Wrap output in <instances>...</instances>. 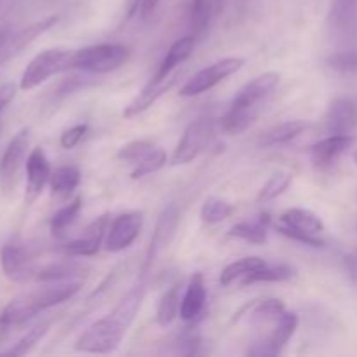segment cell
Instances as JSON below:
<instances>
[{
    "label": "cell",
    "mask_w": 357,
    "mask_h": 357,
    "mask_svg": "<svg viewBox=\"0 0 357 357\" xmlns=\"http://www.w3.org/2000/svg\"><path fill=\"white\" fill-rule=\"evenodd\" d=\"M80 183V171L75 166H59L56 167L49 178L51 192L56 197H66L72 194Z\"/></svg>",
    "instance_id": "obj_23"
},
{
    "label": "cell",
    "mask_w": 357,
    "mask_h": 357,
    "mask_svg": "<svg viewBox=\"0 0 357 357\" xmlns=\"http://www.w3.org/2000/svg\"><path fill=\"white\" fill-rule=\"evenodd\" d=\"M284 312V303L281 300L268 298L264 300V302H258L255 305L253 312L250 314V321L253 324H265L271 323V321H278Z\"/></svg>",
    "instance_id": "obj_32"
},
{
    "label": "cell",
    "mask_w": 357,
    "mask_h": 357,
    "mask_svg": "<svg viewBox=\"0 0 357 357\" xmlns=\"http://www.w3.org/2000/svg\"><path fill=\"white\" fill-rule=\"evenodd\" d=\"M166 152L160 149H153L152 152L146 157H143L139 162H136V167L132 169L131 178L132 180H138V178L146 176V174L157 173L159 169H162L166 166Z\"/></svg>",
    "instance_id": "obj_35"
},
{
    "label": "cell",
    "mask_w": 357,
    "mask_h": 357,
    "mask_svg": "<svg viewBox=\"0 0 357 357\" xmlns=\"http://www.w3.org/2000/svg\"><path fill=\"white\" fill-rule=\"evenodd\" d=\"M129 58V51L122 44H98L72 51L70 70H84L91 73H110L121 68Z\"/></svg>",
    "instance_id": "obj_3"
},
{
    "label": "cell",
    "mask_w": 357,
    "mask_h": 357,
    "mask_svg": "<svg viewBox=\"0 0 357 357\" xmlns=\"http://www.w3.org/2000/svg\"><path fill=\"white\" fill-rule=\"evenodd\" d=\"M153 149H155V146H153L150 142H146V139H136V142H131L128 143V145L122 146V149L119 150L117 155L119 159L136 164L139 162L143 157L149 155Z\"/></svg>",
    "instance_id": "obj_38"
},
{
    "label": "cell",
    "mask_w": 357,
    "mask_h": 357,
    "mask_svg": "<svg viewBox=\"0 0 357 357\" xmlns=\"http://www.w3.org/2000/svg\"><path fill=\"white\" fill-rule=\"evenodd\" d=\"M128 326L115 319L108 314L103 319L91 324L77 340L75 349L80 352H91V354H108L119 347L124 338Z\"/></svg>",
    "instance_id": "obj_4"
},
{
    "label": "cell",
    "mask_w": 357,
    "mask_h": 357,
    "mask_svg": "<svg viewBox=\"0 0 357 357\" xmlns=\"http://www.w3.org/2000/svg\"><path fill=\"white\" fill-rule=\"evenodd\" d=\"M215 10V0H190L188 6V26L195 38L201 37L211 21Z\"/></svg>",
    "instance_id": "obj_24"
},
{
    "label": "cell",
    "mask_w": 357,
    "mask_h": 357,
    "mask_svg": "<svg viewBox=\"0 0 357 357\" xmlns=\"http://www.w3.org/2000/svg\"><path fill=\"white\" fill-rule=\"evenodd\" d=\"M243 65V58H225L216 63H211V65L199 70L192 79L187 80V84L180 89V96H197V94L206 93V91L213 89L216 84L225 80L227 77L239 72Z\"/></svg>",
    "instance_id": "obj_8"
},
{
    "label": "cell",
    "mask_w": 357,
    "mask_h": 357,
    "mask_svg": "<svg viewBox=\"0 0 357 357\" xmlns=\"http://www.w3.org/2000/svg\"><path fill=\"white\" fill-rule=\"evenodd\" d=\"M291 278H295V268L289 267V265L265 264L261 268L248 274L246 278L243 279V284H255V282H282L289 281Z\"/></svg>",
    "instance_id": "obj_25"
},
{
    "label": "cell",
    "mask_w": 357,
    "mask_h": 357,
    "mask_svg": "<svg viewBox=\"0 0 357 357\" xmlns=\"http://www.w3.org/2000/svg\"><path fill=\"white\" fill-rule=\"evenodd\" d=\"M180 75V72H171L169 75L166 77H153V80H150V82L143 87L142 93L124 108V114L122 115H124L126 119H131L135 117V115L145 112L146 108L152 107L159 98H162L164 94L178 82Z\"/></svg>",
    "instance_id": "obj_13"
},
{
    "label": "cell",
    "mask_w": 357,
    "mask_h": 357,
    "mask_svg": "<svg viewBox=\"0 0 357 357\" xmlns=\"http://www.w3.org/2000/svg\"><path fill=\"white\" fill-rule=\"evenodd\" d=\"M3 2V0H0V3H2Z\"/></svg>",
    "instance_id": "obj_46"
},
{
    "label": "cell",
    "mask_w": 357,
    "mask_h": 357,
    "mask_svg": "<svg viewBox=\"0 0 357 357\" xmlns=\"http://www.w3.org/2000/svg\"><path fill=\"white\" fill-rule=\"evenodd\" d=\"M84 267L75 264H51L47 267L35 268L33 281L40 282H58L65 281V279L73 278V275L82 274Z\"/></svg>",
    "instance_id": "obj_28"
},
{
    "label": "cell",
    "mask_w": 357,
    "mask_h": 357,
    "mask_svg": "<svg viewBox=\"0 0 357 357\" xmlns=\"http://www.w3.org/2000/svg\"><path fill=\"white\" fill-rule=\"evenodd\" d=\"M279 223L289 229L300 230L305 234H314V236H321L324 232V223L316 213L310 209L303 208H291L286 209L281 216H279Z\"/></svg>",
    "instance_id": "obj_20"
},
{
    "label": "cell",
    "mask_w": 357,
    "mask_h": 357,
    "mask_svg": "<svg viewBox=\"0 0 357 357\" xmlns=\"http://www.w3.org/2000/svg\"><path fill=\"white\" fill-rule=\"evenodd\" d=\"M230 213H232V206H230L229 202L218 197H209L206 199V202L202 204L201 218L202 222L208 223V225H216V223L229 218Z\"/></svg>",
    "instance_id": "obj_34"
},
{
    "label": "cell",
    "mask_w": 357,
    "mask_h": 357,
    "mask_svg": "<svg viewBox=\"0 0 357 357\" xmlns=\"http://www.w3.org/2000/svg\"><path fill=\"white\" fill-rule=\"evenodd\" d=\"M213 136V121L208 117H202L188 124L185 129L183 136H181L180 143L174 149L173 153V164L180 166V164H188L194 160L206 146L209 145V139Z\"/></svg>",
    "instance_id": "obj_9"
},
{
    "label": "cell",
    "mask_w": 357,
    "mask_h": 357,
    "mask_svg": "<svg viewBox=\"0 0 357 357\" xmlns=\"http://www.w3.org/2000/svg\"><path fill=\"white\" fill-rule=\"evenodd\" d=\"M80 291V282H63V284L51 286V288L38 289V291L24 293V295L16 296L7 303L0 316V323L6 326H14V324H23L30 321L31 317L37 316L38 312L51 309V307L59 305L63 302H68L70 298Z\"/></svg>",
    "instance_id": "obj_2"
},
{
    "label": "cell",
    "mask_w": 357,
    "mask_h": 357,
    "mask_svg": "<svg viewBox=\"0 0 357 357\" xmlns=\"http://www.w3.org/2000/svg\"><path fill=\"white\" fill-rule=\"evenodd\" d=\"M142 2L143 0H126L124 9H126V14H128V17H132L136 13H138L139 7H142Z\"/></svg>",
    "instance_id": "obj_43"
},
{
    "label": "cell",
    "mask_w": 357,
    "mask_h": 357,
    "mask_svg": "<svg viewBox=\"0 0 357 357\" xmlns=\"http://www.w3.org/2000/svg\"><path fill=\"white\" fill-rule=\"evenodd\" d=\"M291 181H293V174L288 173V171H279V173L272 174V176L268 178L267 183L261 187L257 201L264 202V204L265 202L274 201L275 197H279V195H281L282 192L291 185Z\"/></svg>",
    "instance_id": "obj_33"
},
{
    "label": "cell",
    "mask_w": 357,
    "mask_h": 357,
    "mask_svg": "<svg viewBox=\"0 0 357 357\" xmlns=\"http://www.w3.org/2000/svg\"><path fill=\"white\" fill-rule=\"evenodd\" d=\"M9 37H10V31L7 30V28H0V51H2L3 44H6Z\"/></svg>",
    "instance_id": "obj_44"
},
{
    "label": "cell",
    "mask_w": 357,
    "mask_h": 357,
    "mask_svg": "<svg viewBox=\"0 0 357 357\" xmlns=\"http://www.w3.org/2000/svg\"><path fill=\"white\" fill-rule=\"evenodd\" d=\"M86 132H87V126L86 124H77V126H73V128L66 129V131L63 132L59 143H61L63 149L72 150V149H75V146L79 145L80 142H82V138L86 136Z\"/></svg>",
    "instance_id": "obj_40"
},
{
    "label": "cell",
    "mask_w": 357,
    "mask_h": 357,
    "mask_svg": "<svg viewBox=\"0 0 357 357\" xmlns=\"http://www.w3.org/2000/svg\"><path fill=\"white\" fill-rule=\"evenodd\" d=\"M194 47H195V37L192 33L178 38V40L169 47L166 58H164L162 63H160L155 77H166L169 75L171 72H174L176 66H180L181 63L187 61V59L190 58L192 52H194Z\"/></svg>",
    "instance_id": "obj_21"
},
{
    "label": "cell",
    "mask_w": 357,
    "mask_h": 357,
    "mask_svg": "<svg viewBox=\"0 0 357 357\" xmlns=\"http://www.w3.org/2000/svg\"><path fill=\"white\" fill-rule=\"evenodd\" d=\"M70 56H72V51H66V49H47L37 54L23 72L20 87L23 91H30L45 82L49 77L70 70Z\"/></svg>",
    "instance_id": "obj_6"
},
{
    "label": "cell",
    "mask_w": 357,
    "mask_h": 357,
    "mask_svg": "<svg viewBox=\"0 0 357 357\" xmlns=\"http://www.w3.org/2000/svg\"><path fill=\"white\" fill-rule=\"evenodd\" d=\"M47 330H49V324L47 323L38 324V326H35L33 330L28 331V333L24 335V337L21 338V340H17L16 344H14L13 347L9 349V351L3 352V354H6V356H16V357L28 354V352H30L31 349H33L35 345H37L38 342H40L42 338L45 337Z\"/></svg>",
    "instance_id": "obj_36"
},
{
    "label": "cell",
    "mask_w": 357,
    "mask_h": 357,
    "mask_svg": "<svg viewBox=\"0 0 357 357\" xmlns=\"http://www.w3.org/2000/svg\"><path fill=\"white\" fill-rule=\"evenodd\" d=\"M278 232H281L282 236L289 237V239L298 241V243L305 244V246H312V248H321V246H324V241L321 239L319 236H314V234L300 232V230L289 229V227L281 225V223H279V225H278Z\"/></svg>",
    "instance_id": "obj_39"
},
{
    "label": "cell",
    "mask_w": 357,
    "mask_h": 357,
    "mask_svg": "<svg viewBox=\"0 0 357 357\" xmlns=\"http://www.w3.org/2000/svg\"><path fill=\"white\" fill-rule=\"evenodd\" d=\"M108 223H110L108 215H101L84 230L82 237L66 243L65 246L59 248V251L66 257H93L100 251L101 243L108 232Z\"/></svg>",
    "instance_id": "obj_11"
},
{
    "label": "cell",
    "mask_w": 357,
    "mask_h": 357,
    "mask_svg": "<svg viewBox=\"0 0 357 357\" xmlns=\"http://www.w3.org/2000/svg\"><path fill=\"white\" fill-rule=\"evenodd\" d=\"M160 2H162V0H143L142 7H139V16H142L143 20H150Z\"/></svg>",
    "instance_id": "obj_42"
},
{
    "label": "cell",
    "mask_w": 357,
    "mask_h": 357,
    "mask_svg": "<svg viewBox=\"0 0 357 357\" xmlns=\"http://www.w3.org/2000/svg\"><path fill=\"white\" fill-rule=\"evenodd\" d=\"M354 136H342V135H331L328 138L321 139V142L314 143L310 149V159H312L314 166L319 169H326V167L333 166L335 160L340 155H344L352 145H354Z\"/></svg>",
    "instance_id": "obj_17"
},
{
    "label": "cell",
    "mask_w": 357,
    "mask_h": 357,
    "mask_svg": "<svg viewBox=\"0 0 357 357\" xmlns=\"http://www.w3.org/2000/svg\"><path fill=\"white\" fill-rule=\"evenodd\" d=\"M267 222L258 220V222H243L237 223L230 230V236L239 237L251 244H265L267 243Z\"/></svg>",
    "instance_id": "obj_31"
},
{
    "label": "cell",
    "mask_w": 357,
    "mask_h": 357,
    "mask_svg": "<svg viewBox=\"0 0 357 357\" xmlns=\"http://www.w3.org/2000/svg\"><path fill=\"white\" fill-rule=\"evenodd\" d=\"M354 160H356V162H357V152L354 153Z\"/></svg>",
    "instance_id": "obj_45"
},
{
    "label": "cell",
    "mask_w": 357,
    "mask_h": 357,
    "mask_svg": "<svg viewBox=\"0 0 357 357\" xmlns=\"http://www.w3.org/2000/svg\"><path fill=\"white\" fill-rule=\"evenodd\" d=\"M206 296H208V291H206L204 278L202 274H195L194 278L190 279L187 286V291H185L183 300H181L180 305V317L183 321H195L202 314L206 305Z\"/></svg>",
    "instance_id": "obj_19"
},
{
    "label": "cell",
    "mask_w": 357,
    "mask_h": 357,
    "mask_svg": "<svg viewBox=\"0 0 357 357\" xmlns=\"http://www.w3.org/2000/svg\"><path fill=\"white\" fill-rule=\"evenodd\" d=\"M56 21H58V16H56V14L54 16H47L44 17V20L28 24L26 28L20 30L17 33L10 35V37L7 38L6 44H3L2 51H0V66H2L3 63L9 61L10 58H14L16 54H20L23 49H26L35 38L40 37L42 33H45L49 28L54 26Z\"/></svg>",
    "instance_id": "obj_15"
},
{
    "label": "cell",
    "mask_w": 357,
    "mask_h": 357,
    "mask_svg": "<svg viewBox=\"0 0 357 357\" xmlns=\"http://www.w3.org/2000/svg\"><path fill=\"white\" fill-rule=\"evenodd\" d=\"M0 264L3 274L16 282L33 281L35 268L31 265V257L23 246L6 244L0 251Z\"/></svg>",
    "instance_id": "obj_14"
},
{
    "label": "cell",
    "mask_w": 357,
    "mask_h": 357,
    "mask_svg": "<svg viewBox=\"0 0 357 357\" xmlns=\"http://www.w3.org/2000/svg\"><path fill=\"white\" fill-rule=\"evenodd\" d=\"M49 178H51L49 160L44 150L37 146L31 150L26 159V194H24V199L28 204H31L42 194Z\"/></svg>",
    "instance_id": "obj_16"
},
{
    "label": "cell",
    "mask_w": 357,
    "mask_h": 357,
    "mask_svg": "<svg viewBox=\"0 0 357 357\" xmlns=\"http://www.w3.org/2000/svg\"><path fill=\"white\" fill-rule=\"evenodd\" d=\"M307 129V122L303 121H288L282 124L275 126V128L268 129L264 136L260 138V145L268 149V146L284 145V143L291 142L296 136L302 135Z\"/></svg>",
    "instance_id": "obj_22"
},
{
    "label": "cell",
    "mask_w": 357,
    "mask_h": 357,
    "mask_svg": "<svg viewBox=\"0 0 357 357\" xmlns=\"http://www.w3.org/2000/svg\"><path fill=\"white\" fill-rule=\"evenodd\" d=\"M180 305V286L174 284L164 293L159 302V307H157V321H159L160 326H169L176 319Z\"/></svg>",
    "instance_id": "obj_29"
},
{
    "label": "cell",
    "mask_w": 357,
    "mask_h": 357,
    "mask_svg": "<svg viewBox=\"0 0 357 357\" xmlns=\"http://www.w3.org/2000/svg\"><path fill=\"white\" fill-rule=\"evenodd\" d=\"M174 222H176V215H174V209L169 208L159 220V225H157L155 234H153V239L150 243L149 250V258H146V265H150L153 261V258L157 257L160 248H164L169 241V236L174 230Z\"/></svg>",
    "instance_id": "obj_27"
},
{
    "label": "cell",
    "mask_w": 357,
    "mask_h": 357,
    "mask_svg": "<svg viewBox=\"0 0 357 357\" xmlns=\"http://www.w3.org/2000/svg\"><path fill=\"white\" fill-rule=\"evenodd\" d=\"M324 126L330 135L354 136L357 132V105L345 98L333 100L324 115Z\"/></svg>",
    "instance_id": "obj_12"
},
{
    "label": "cell",
    "mask_w": 357,
    "mask_h": 357,
    "mask_svg": "<svg viewBox=\"0 0 357 357\" xmlns=\"http://www.w3.org/2000/svg\"><path fill=\"white\" fill-rule=\"evenodd\" d=\"M28 146H30V131L21 129L3 150L0 157V192L3 195H9L16 188Z\"/></svg>",
    "instance_id": "obj_7"
},
{
    "label": "cell",
    "mask_w": 357,
    "mask_h": 357,
    "mask_svg": "<svg viewBox=\"0 0 357 357\" xmlns=\"http://www.w3.org/2000/svg\"><path fill=\"white\" fill-rule=\"evenodd\" d=\"M296 328H298V316L295 312H284L278 319L274 331H272L271 338L265 344V347L255 349L250 354L255 356H278L281 354L282 349L288 345V342L291 340V337L295 335Z\"/></svg>",
    "instance_id": "obj_18"
},
{
    "label": "cell",
    "mask_w": 357,
    "mask_h": 357,
    "mask_svg": "<svg viewBox=\"0 0 357 357\" xmlns=\"http://www.w3.org/2000/svg\"><path fill=\"white\" fill-rule=\"evenodd\" d=\"M328 65L340 73H356L357 72V47L354 49H338L333 51L328 58Z\"/></svg>",
    "instance_id": "obj_37"
},
{
    "label": "cell",
    "mask_w": 357,
    "mask_h": 357,
    "mask_svg": "<svg viewBox=\"0 0 357 357\" xmlns=\"http://www.w3.org/2000/svg\"><path fill=\"white\" fill-rule=\"evenodd\" d=\"M265 264H267V261L260 257L241 258V260L232 261V264H229L225 268H223L222 275H220V282H222V286L232 284V282L237 281V279H244L248 274L261 268Z\"/></svg>",
    "instance_id": "obj_26"
},
{
    "label": "cell",
    "mask_w": 357,
    "mask_h": 357,
    "mask_svg": "<svg viewBox=\"0 0 357 357\" xmlns=\"http://www.w3.org/2000/svg\"><path fill=\"white\" fill-rule=\"evenodd\" d=\"M279 80H281L279 73L267 72L246 84L234 98L229 112L222 117L223 131L227 135H241L248 128H251L260 115L265 101L279 86Z\"/></svg>",
    "instance_id": "obj_1"
},
{
    "label": "cell",
    "mask_w": 357,
    "mask_h": 357,
    "mask_svg": "<svg viewBox=\"0 0 357 357\" xmlns=\"http://www.w3.org/2000/svg\"><path fill=\"white\" fill-rule=\"evenodd\" d=\"M14 94H16V86L14 84H3V86H0V112L10 103Z\"/></svg>",
    "instance_id": "obj_41"
},
{
    "label": "cell",
    "mask_w": 357,
    "mask_h": 357,
    "mask_svg": "<svg viewBox=\"0 0 357 357\" xmlns=\"http://www.w3.org/2000/svg\"><path fill=\"white\" fill-rule=\"evenodd\" d=\"M326 21L335 51L357 47V0H331Z\"/></svg>",
    "instance_id": "obj_5"
},
{
    "label": "cell",
    "mask_w": 357,
    "mask_h": 357,
    "mask_svg": "<svg viewBox=\"0 0 357 357\" xmlns=\"http://www.w3.org/2000/svg\"><path fill=\"white\" fill-rule=\"evenodd\" d=\"M143 227V213L131 211L124 213V215L117 216L112 222L110 229H108L107 237H105V248L112 253H119L124 251L126 248L131 246L139 236Z\"/></svg>",
    "instance_id": "obj_10"
},
{
    "label": "cell",
    "mask_w": 357,
    "mask_h": 357,
    "mask_svg": "<svg viewBox=\"0 0 357 357\" xmlns=\"http://www.w3.org/2000/svg\"><path fill=\"white\" fill-rule=\"evenodd\" d=\"M80 208H82V199L75 197L70 204H66L65 208H61L59 211L54 213V216L51 218V232L52 236L61 237L65 234V230L72 225L73 222L79 216Z\"/></svg>",
    "instance_id": "obj_30"
}]
</instances>
